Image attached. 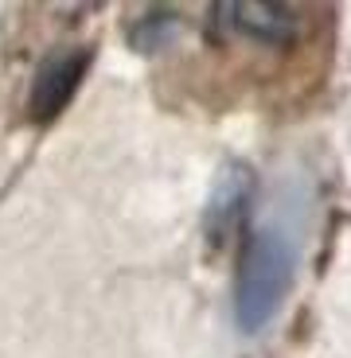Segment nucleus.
I'll use <instances>...</instances> for the list:
<instances>
[{
	"mask_svg": "<svg viewBox=\"0 0 351 358\" xmlns=\"http://www.w3.org/2000/svg\"><path fill=\"white\" fill-rule=\"evenodd\" d=\"M297 273V238L285 222H261L238 261V288H234V315L242 331H261L281 312Z\"/></svg>",
	"mask_w": 351,
	"mask_h": 358,
	"instance_id": "obj_1",
	"label": "nucleus"
},
{
	"mask_svg": "<svg viewBox=\"0 0 351 358\" xmlns=\"http://www.w3.org/2000/svg\"><path fill=\"white\" fill-rule=\"evenodd\" d=\"M215 16L223 20L226 31L258 39V43H289L301 31V12L289 4H219Z\"/></svg>",
	"mask_w": 351,
	"mask_h": 358,
	"instance_id": "obj_2",
	"label": "nucleus"
},
{
	"mask_svg": "<svg viewBox=\"0 0 351 358\" xmlns=\"http://www.w3.org/2000/svg\"><path fill=\"white\" fill-rule=\"evenodd\" d=\"M82 74H86V55H82V51L47 59L43 71H39L36 82H32L27 113L36 117V121H51V117L71 101V94L78 90V82H82Z\"/></svg>",
	"mask_w": 351,
	"mask_h": 358,
	"instance_id": "obj_3",
	"label": "nucleus"
},
{
	"mask_svg": "<svg viewBox=\"0 0 351 358\" xmlns=\"http://www.w3.org/2000/svg\"><path fill=\"white\" fill-rule=\"evenodd\" d=\"M242 199H246V176L242 171H230V176L215 187V195H211V210H207L211 242H223L226 238V230L234 226V215H238Z\"/></svg>",
	"mask_w": 351,
	"mask_h": 358,
	"instance_id": "obj_4",
	"label": "nucleus"
},
{
	"mask_svg": "<svg viewBox=\"0 0 351 358\" xmlns=\"http://www.w3.org/2000/svg\"><path fill=\"white\" fill-rule=\"evenodd\" d=\"M172 36H176V16H172L168 8H153L144 16V24L133 31V43L141 47V51H160Z\"/></svg>",
	"mask_w": 351,
	"mask_h": 358,
	"instance_id": "obj_5",
	"label": "nucleus"
}]
</instances>
